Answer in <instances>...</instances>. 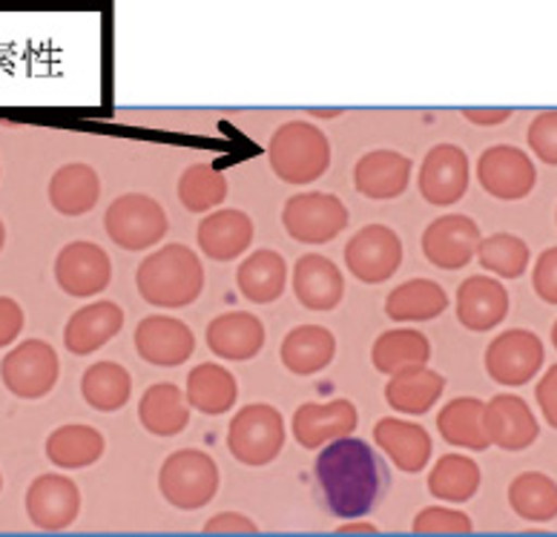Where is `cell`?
<instances>
[{
    "instance_id": "f907efd6",
    "label": "cell",
    "mask_w": 557,
    "mask_h": 537,
    "mask_svg": "<svg viewBox=\"0 0 557 537\" xmlns=\"http://www.w3.org/2000/svg\"><path fill=\"white\" fill-rule=\"evenodd\" d=\"M552 346H555V351H557V322L552 325Z\"/></svg>"
},
{
    "instance_id": "f546056e",
    "label": "cell",
    "mask_w": 557,
    "mask_h": 537,
    "mask_svg": "<svg viewBox=\"0 0 557 537\" xmlns=\"http://www.w3.org/2000/svg\"><path fill=\"white\" fill-rule=\"evenodd\" d=\"M236 285L242 297L256 305H271L285 294L287 262L276 250H256L236 271Z\"/></svg>"
},
{
    "instance_id": "681fc988",
    "label": "cell",
    "mask_w": 557,
    "mask_h": 537,
    "mask_svg": "<svg viewBox=\"0 0 557 537\" xmlns=\"http://www.w3.org/2000/svg\"><path fill=\"white\" fill-rule=\"evenodd\" d=\"M3 245H7V227L0 222V250H3Z\"/></svg>"
},
{
    "instance_id": "8992f818",
    "label": "cell",
    "mask_w": 557,
    "mask_h": 537,
    "mask_svg": "<svg viewBox=\"0 0 557 537\" xmlns=\"http://www.w3.org/2000/svg\"><path fill=\"white\" fill-rule=\"evenodd\" d=\"M104 227L119 248L147 250L168 236L170 222L156 199L144 192H124L107 208Z\"/></svg>"
},
{
    "instance_id": "816d5d0a",
    "label": "cell",
    "mask_w": 557,
    "mask_h": 537,
    "mask_svg": "<svg viewBox=\"0 0 557 537\" xmlns=\"http://www.w3.org/2000/svg\"><path fill=\"white\" fill-rule=\"evenodd\" d=\"M0 489H3V477H0Z\"/></svg>"
},
{
    "instance_id": "c3c4849f",
    "label": "cell",
    "mask_w": 557,
    "mask_h": 537,
    "mask_svg": "<svg viewBox=\"0 0 557 537\" xmlns=\"http://www.w3.org/2000/svg\"><path fill=\"white\" fill-rule=\"evenodd\" d=\"M336 535H376V526H371V523H362V526H339Z\"/></svg>"
},
{
    "instance_id": "d4e9b609",
    "label": "cell",
    "mask_w": 557,
    "mask_h": 537,
    "mask_svg": "<svg viewBox=\"0 0 557 537\" xmlns=\"http://www.w3.org/2000/svg\"><path fill=\"white\" fill-rule=\"evenodd\" d=\"M199 248L213 262H233L253 245V218L245 210H215L208 218H201Z\"/></svg>"
},
{
    "instance_id": "8d00e7d4",
    "label": "cell",
    "mask_w": 557,
    "mask_h": 537,
    "mask_svg": "<svg viewBox=\"0 0 557 537\" xmlns=\"http://www.w3.org/2000/svg\"><path fill=\"white\" fill-rule=\"evenodd\" d=\"M509 505L520 521L549 523L557 517V483L549 474L525 472L509 486Z\"/></svg>"
},
{
    "instance_id": "ee69618b",
    "label": "cell",
    "mask_w": 557,
    "mask_h": 537,
    "mask_svg": "<svg viewBox=\"0 0 557 537\" xmlns=\"http://www.w3.org/2000/svg\"><path fill=\"white\" fill-rule=\"evenodd\" d=\"M205 535H259V526H256L247 514L239 512H219L213 514L208 523H205Z\"/></svg>"
},
{
    "instance_id": "ab89813d",
    "label": "cell",
    "mask_w": 557,
    "mask_h": 537,
    "mask_svg": "<svg viewBox=\"0 0 557 537\" xmlns=\"http://www.w3.org/2000/svg\"><path fill=\"white\" fill-rule=\"evenodd\" d=\"M478 259L483 271L497 273L500 279H520L529 271V245L515 233H492L480 239Z\"/></svg>"
},
{
    "instance_id": "7bdbcfd3",
    "label": "cell",
    "mask_w": 557,
    "mask_h": 537,
    "mask_svg": "<svg viewBox=\"0 0 557 537\" xmlns=\"http://www.w3.org/2000/svg\"><path fill=\"white\" fill-rule=\"evenodd\" d=\"M534 294L546 302V305H557V248H546L534 262L532 271Z\"/></svg>"
},
{
    "instance_id": "ffe728a7",
    "label": "cell",
    "mask_w": 557,
    "mask_h": 537,
    "mask_svg": "<svg viewBox=\"0 0 557 537\" xmlns=\"http://www.w3.org/2000/svg\"><path fill=\"white\" fill-rule=\"evenodd\" d=\"M509 313V290L492 276H469L457 288V320L469 330L497 328Z\"/></svg>"
},
{
    "instance_id": "6da1fadb",
    "label": "cell",
    "mask_w": 557,
    "mask_h": 537,
    "mask_svg": "<svg viewBox=\"0 0 557 537\" xmlns=\"http://www.w3.org/2000/svg\"><path fill=\"white\" fill-rule=\"evenodd\" d=\"M317 486L322 491L327 512L350 521L362 517L376 505L383 491L385 472L366 440L339 437L327 442L313 465Z\"/></svg>"
},
{
    "instance_id": "83f0119b",
    "label": "cell",
    "mask_w": 557,
    "mask_h": 537,
    "mask_svg": "<svg viewBox=\"0 0 557 537\" xmlns=\"http://www.w3.org/2000/svg\"><path fill=\"white\" fill-rule=\"evenodd\" d=\"M138 420L156 437H175L190 423V402L187 394L173 383L150 385L138 405Z\"/></svg>"
},
{
    "instance_id": "b9f144b4",
    "label": "cell",
    "mask_w": 557,
    "mask_h": 537,
    "mask_svg": "<svg viewBox=\"0 0 557 537\" xmlns=\"http://www.w3.org/2000/svg\"><path fill=\"white\" fill-rule=\"evenodd\" d=\"M529 147H532V153L543 164L557 167V110H546V113H541L532 121V127H529Z\"/></svg>"
},
{
    "instance_id": "7c38bea8",
    "label": "cell",
    "mask_w": 557,
    "mask_h": 537,
    "mask_svg": "<svg viewBox=\"0 0 557 537\" xmlns=\"http://www.w3.org/2000/svg\"><path fill=\"white\" fill-rule=\"evenodd\" d=\"M483 239L478 222L462 213L434 218L422 233V253L440 271H460L474 259Z\"/></svg>"
},
{
    "instance_id": "f35d334b",
    "label": "cell",
    "mask_w": 557,
    "mask_h": 537,
    "mask_svg": "<svg viewBox=\"0 0 557 537\" xmlns=\"http://www.w3.org/2000/svg\"><path fill=\"white\" fill-rule=\"evenodd\" d=\"M227 199V178L213 164H190L178 178V201L190 213H210Z\"/></svg>"
},
{
    "instance_id": "d6986e66",
    "label": "cell",
    "mask_w": 557,
    "mask_h": 537,
    "mask_svg": "<svg viewBox=\"0 0 557 537\" xmlns=\"http://www.w3.org/2000/svg\"><path fill=\"white\" fill-rule=\"evenodd\" d=\"M414 161L397 150H374L366 153L354 167V185L359 196L371 201L399 199L408 190Z\"/></svg>"
},
{
    "instance_id": "52a82bcc",
    "label": "cell",
    "mask_w": 557,
    "mask_h": 537,
    "mask_svg": "<svg viewBox=\"0 0 557 537\" xmlns=\"http://www.w3.org/2000/svg\"><path fill=\"white\" fill-rule=\"evenodd\" d=\"M282 225L302 245H325L348 227V208L334 192H299L285 201Z\"/></svg>"
},
{
    "instance_id": "4dcf8cb0",
    "label": "cell",
    "mask_w": 557,
    "mask_h": 537,
    "mask_svg": "<svg viewBox=\"0 0 557 537\" xmlns=\"http://www.w3.org/2000/svg\"><path fill=\"white\" fill-rule=\"evenodd\" d=\"M282 362L290 374L308 377L327 369L336 357V337L322 325H299L282 339Z\"/></svg>"
},
{
    "instance_id": "cb8c5ba5",
    "label": "cell",
    "mask_w": 557,
    "mask_h": 537,
    "mask_svg": "<svg viewBox=\"0 0 557 537\" xmlns=\"http://www.w3.org/2000/svg\"><path fill=\"white\" fill-rule=\"evenodd\" d=\"M208 348L227 362H247L264 348V325L247 311L215 316L208 325Z\"/></svg>"
},
{
    "instance_id": "d6a6232c",
    "label": "cell",
    "mask_w": 557,
    "mask_h": 537,
    "mask_svg": "<svg viewBox=\"0 0 557 537\" xmlns=\"http://www.w3.org/2000/svg\"><path fill=\"white\" fill-rule=\"evenodd\" d=\"M104 434L87 423L61 425L47 440V458L58 469H87L104 458Z\"/></svg>"
},
{
    "instance_id": "60d3db41",
    "label": "cell",
    "mask_w": 557,
    "mask_h": 537,
    "mask_svg": "<svg viewBox=\"0 0 557 537\" xmlns=\"http://www.w3.org/2000/svg\"><path fill=\"white\" fill-rule=\"evenodd\" d=\"M414 535H471L474 523L460 509L448 505H429L414 517Z\"/></svg>"
},
{
    "instance_id": "4316f807",
    "label": "cell",
    "mask_w": 557,
    "mask_h": 537,
    "mask_svg": "<svg viewBox=\"0 0 557 537\" xmlns=\"http://www.w3.org/2000/svg\"><path fill=\"white\" fill-rule=\"evenodd\" d=\"M443 391H446V377L440 371H431L429 365H422V369L394 374L385 385V402L399 414L422 417L437 405Z\"/></svg>"
},
{
    "instance_id": "7a4b0ae2",
    "label": "cell",
    "mask_w": 557,
    "mask_h": 537,
    "mask_svg": "<svg viewBox=\"0 0 557 537\" xmlns=\"http://www.w3.org/2000/svg\"><path fill=\"white\" fill-rule=\"evenodd\" d=\"M136 285L150 305L187 308L205 290V267L187 245H168L138 265Z\"/></svg>"
},
{
    "instance_id": "8fae6325",
    "label": "cell",
    "mask_w": 557,
    "mask_h": 537,
    "mask_svg": "<svg viewBox=\"0 0 557 537\" xmlns=\"http://www.w3.org/2000/svg\"><path fill=\"white\" fill-rule=\"evenodd\" d=\"M480 187L500 201H520L537 185L532 159L511 145H494L478 161Z\"/></svg>"
},
{
    "instance_id": "30bf717a",
    "label": "cell",
    "mask_w": 557,
    "mask_h": 537,
    "mask_svg": "<svg viewBox=\"0 0 557 537\" xmlns=\"http://www.w3.org/2000/svg\"><path fill=\"white\" fill-rule=\"evenodd\" d=\"M543 342L537 334L525 328H511L492 339V346L486 348V371L488 377L497 385H518L532 383L537 377V371L543 369Z\"/></svg>"
},
{
    "instance_id": "5bb4252c",
    "label": "cell",
    "mask_w": 557,
    "mask_h": 537,
    "mask_svg": "<svg viewBox=\"0 0 557 537\" xmlns=\"http://www.w3.org/2000/svg\"><path fill=\"white\" fill-rule=\"evenodd\" d=\"M469 155L457 145L431 147L429 155L422 159L417 187L429 204H454L469 192Z\"/></svg>"
},
{
    "instance_id": "4fadbf2b",
    "label": "cell",
    "mask_w": 557,
    "mask_h": 537,
    "mask_svg": "<svg viewBox=\"0 0 557 537\" xmlns=\"http://www.w3.org/2000/svg\"><path fill=\"white\" fill-rule=\"evenodd\" d=\"M112 279V262L96 241H70L55 259L58 288L70 297H96Z\"/></svg>"
},
{
    "instance_id": "277c9868",
    "label": "cell",
    "mask_w": 557,
    "mask_h": 537,
    "mask_svg": "<svg viewBox=\"0 0 557 537\" xmlns=\"http://www.w3.org/2000/svg\"><path fill=\"white\" fill-rule=\"evenodd\" d=\"M219 465L199 449L173 451L159 472V489L170 505L182 512L205 509L219 491Z\"/></svg>"
},
{
    "instance_id": "9a60e30c",
    "label": "cell",
    "mask_w": 557,
    "mask_h": 537,
    "mask_svg": "<svg viewBox=\"0 0 557 537\" xmlns=\"http://www.w3.org/2000/svg\"><path fill=\"white\" fill-rule=\"evenodd\" d=\"M81 491L70 477L40 474L26 489V514L44 532H61L78 521Z\"/></svg>"
},
{
    "instance_id": "ba28073f",
    "label": "cell",
    "mask_w": 557,
    "mask_h": 537,
    "mask_svg": "<svg viewBox=\"0 0 557 537\" xmlns=\"http://www.w3.org/2000/svg\"><path fill=\"white\" fill-rule=\"evenodd\" d=\"M61 362L55 348L44 339H26L0 362V379L21 400H40L58 383Z\"/></svg>"
},
{
    "instance_id": "ac0fdd59",
    "label": "cell",
    "mask_w": 557,
    "mask_h": 537,
    "mask_svg": "<svg viewBox=\"0 0 557 537\" xmlns=\"http://www.w3.org/2000/svg\"><path fill=\"white\" fill-rule=\"evenodd\" d=\"M483 428H486L488 442L503 451H525L541 434L532 409L515 394H497L486 402Z\"/></svg>"
},
{
    "instance_id": "2e32d148",
    "label": "cell",
    "mask_w": 557,
    "mask_h": 537,
    "mask_svg": "<svg viewBox=\"0 0 557 537\" xmlns=\"http://www.w3.org/2000/svg\"><path fill=\"white\" fill-rule=\"evenodd\" d=\"M357 425V405L350 400L305 402L294 414V437L302 449L317 451L339 437H350Z\"/></svg>"
},
{
    "instance_id": "f1b7e54d",
    "label": "cell",
    "mask_w": 557,
    "mask_h": 537,
    "mask_svg": "<svg viewBox=\"0 0 557 537\" xmlns=\"http://www.w3.org/2000/svg\"><path fill=\"white\" fill-rule=\"evenodd\" d=\"M101 199V178L89 164H64L49 178V204L64 216H84Z\"/></svg>"
},
{
    "instance_id": "e575fe53",
    "label": "cell",
    "mask_w": 557,
    "mask_h": 537,
    "mask_svg": "<svg viewBox=\"0 0 557 537\" xmlns=\"http://www.w3.org/2000/svg\"><path fill=\"white\" fill-rule=\"evenodd\" d=\"M483 409H486V402L478 400V397L451 400L437 417L440 437L457 449L486 451L492 442H488L486 428H483Z\"/></svg>"
},
{
    "instance_id": "9c48e42d",
    "label": "cell",
    "mask_w": 557,
    "mask_h": 537,
    "mask_svg": "<svg viewBox=\"0 0 557 537\" xmlns=\"http://www.w3.org/2000/svg\"><path fill=\"white\" fill-rule=\"evenodd\" d=\"M345 265L366 285L388 282L403 265V239L385 225H368L345 248Z\"/></svg>"
},
{
    "instance_id": "603a6c76",
    "label": "cell",
    "mask_w": 557,
    "mask_h": 537,
    "mask_svg": "<svg viewBox=\"0 0 557 537\" xmlns=\"http://www.w3.org/2000/svg\"><path fill=\"white\" fill-rule=\"evenodd\" d=\"M121 328H124V311L110 299H101L72 313L64 328V346L75 357H87L104 348L112 337H119Z\"/></svg>"
},
{
    "instance_id": "484cf974",
    "label": "cell",
    "mask_w": 557,
    "mask_h": 537,
    "mask_svg": "<svg viewBox=\"0 0 557 537\" xmlns=\"http://www.w3.org/2000/svg\"><path fill=\"white\" fill-rule=\"evenodd\" d=\"M187 402L190 409L208 414V417H222L239 400V383L231 371L219 362H201L187 374Z\"/></svg>"
},
{
    "instance_id": "f6af8a7d",
    "label": "cell",
    "mask_w": 557,
    "mask_h": 537,
    "mask_svg": "<svg viewBox=\"0 0 557 537\" xmlns=\"http://www.w3.org/2000/svg\"><path fill=\"white\" fill-rule=\"evenodd\" d=\"M24 330V308L12 297H0V348L12 346Z\"/></svg>"
},
{
    "instance_id": "bcb514c9",
    "label": "cell",
    "mask_w": 557,
    "mask_h": 537,
    "mask_svg": "<svg viewBox=\"0 0 557 537\" xmlns=\"http://www.w3.org/2000/svg\"><path fill=\"white\" fill-rule=\"evenodd\" d=\"M534 397H537V405H541L546 423H549L552 428H557V365H552V369L543 374V379L537 383V388H534Z\"/></svg>"
},
{
    "instance_id": "5b68a950",
    "label": "cell",
    "mask_w": 557,
    "mask_h": 537,
    "mask_svg": "<svg viewBox=\"0 0 557 537\" xmlns=\"http://www.w3.org/2000/svg\"><path fill=\"white\" fill-rule=\"evenodd\" d=\"M285 420L278 409L253 402L233 417L227 428V449L242 465H268L285 449Z\"/></svg>"
},
{
    "instance_id": "e0dca14e",
    "label": "cell",
    "mask_w": 557,
    "mask_h": 537,
    "mask_svg": "<svg viewBox=\"0 0 557 537\" xmlns=\"http://www.w3.org/2000/svg\"><path fill=\"white\" fill-rule=\"evenodd\" d=\"M133 339H136L138 357L161 369H175L190 360L196 351L193 330L175 316H144Z\"/></svg>"
},
{
    "instance_id": "44dd1931",
    "label": "cell",
    "mask_w": 557,
    "mask_h": 537,
    "mask_svg": "<svg viewBox=\"0 0 557 537\" xmlns=\"http://www.w3.org/2000/svg\"><path fill=\"white\" fill-rule=\"evenodd\" d=\"M294 294L308 311H334L345 297L343 271L322 253H305L294 267Z\"/></svg>"
},
{
    "instance_id": "3957f363",
    "label": "cell",
    "mask_w": 557,
    "mask_h": 537,
    "mask_svg": "<svg viewBox=\"0 0 557 537\" xmlns=\"http://www.w3.org/2000/svg\"><path fill=\"white\" fill-rule=\"evenodd\" d=\"M271 167L287 185H311L331 167V141L311 121H287L268 145Z\"/></svg>"
},
{
    "instance_id": "7402d4cb",
    "label": "cell",
    "mask_w": 557,
    "mask_h": 537,
    "mask_svg": "<svg viewBox=\"0 0 557 537\" xmlns=\"http://www.w3.org/2000/svg\"><path fill=\"white\" fill-rule=\"evenodd\" d=\"M374 442L406 474H420L434 451L431 434L422 425L397 417H383L374 425Z\"/></svg>"
},
{
    "instance_id": "836d02e7",
    "label": "cell",
    "mask_w": 557,
    "mask_h": 537,
    "mask_svg": "<svg viewBox=\"0 0 557 537\" xmlns=\"http://www.w3.org/2000/svg\"><path fill=\"white\" fill-rule=\"evenodd\" d=\"M431 360V342L425 334L411 328L385 330L383 337L374 342L371 362L380 374H403V371L422 369Z\"/></svg>"
},
{
    "instance_id": "d590c367",
    "label": "cell",
    "mask_w": 557,
    "mask_h": 537,
    "mask_svg": "<svg viewBox=\"0 0 557 537\" xmlns=\"http://www.w3.org/2000/svg\"><path fill=\"white\" fill-rule=\"evenodd\" d=\"M81 394H84L89 409L104 411V414L121 411L129 402V394H133V377L119 362H96V365H89L84 371Z\"/></svg>"
},
{
    "instance_id": "1f68e13d",
    "label": "cell",
    "mask_w": 557,
    "mask_h": 537,
    "mask_svg": "<svg viewBox=\"0 0 557 537\" xmlns=\"http://www.w3.org/2000/svg\"><path fill=\"white\" fill-rule=\"evenodd\" d=\"M448 308V294L434 279H408L385 299V316L397 322L437 320Z\"/></svg>"
},
{
    "instance_id": "74e56055",
    "label": "cell",
    "mask_w": 557,
    "mask_h": 537,
    "mask_svg": "<svg viewBox=\"0 0 557 537\" xmlns=\"http://www.w3.org/2000/svg\"><path fill=\"white\" fill-rule=\"evenodd\" d=\"M480 489V465L466 454H446L429 474V491L434 500L466 503Z\"/></svg>"
},
{
    "instance_id": "7dc6e473",
    "label": "cell",
    "mask_w": 557,
    "mask_h": 537,
    "mask_svg": "<svg viewBox=\"0 0 557 537\" xmlns=\"http://www.w3.org/2000/svg\"><path fill=\"white\" fill-rule=\"evenodd\" d=\"M462 118L471 121V124H480V127H494V124L509 121L511 110H462Z\"/></svg>"
}]
</instances>
